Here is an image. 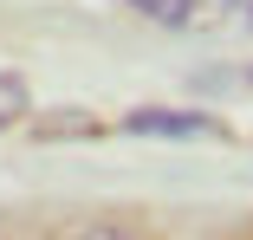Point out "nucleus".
Instances as JSON below:
<instances>
[{"instance_id":"1","label":"nucleus","mask_w":253,"mask_h":240,"mask_svg":"<svg viewBox=\"0 0 253 240\" xmlns=\"http://www.w3.org/2000/svg\"><path fill=\"white\" fill-rule=\"evenodd\" d=\"M124 130L130 136H214V123L195 111H130Z\"/></svg>"},{"instance_id":"2","label":"nucleus","mask_w":253,"mask_h":240,"mask_svg":"<svg viewBox=\"0 0 253 240\" xmlns=\"http://www.w3.org/2000/svg\"><path fill=\"white\" fill-rule=\"evenodd\" d=\"M26 104H33V98H26V78H20V72H0V130H13V123L26 117Z\"/></svg>"},{"instance_id":"3","label":"nucleus","mask_w":253,"mask_h":240,"mask_svg":"<svg viewBox=\"0 0 253 240\" xmlns=\"http://www.w3.org/2000/svg\"><path fill=\"white\" fill-rule=\"evenodd\" d=\"M130 7H143L149 20H163V26H188L195 20V0H130Z\"/></svg>"},{"instance_id":"4","label":"nucleus","mask_w":253,"mask_h":240,"mask_svg":"<svg viewBox=\"0 0 253 240\" xmlns=\"http://www.w3.org/2000/svg\"><path fill=\"white\" fill-rule=\"evenodd\" d=\"M78 240H136V234H124V227H91V234H78Z\"/></svg>"}]
</instances>
